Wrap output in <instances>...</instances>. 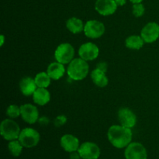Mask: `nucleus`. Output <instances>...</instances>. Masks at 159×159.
Here are the masks:
<instances>
[{"instance_id": "nucleus-11", "label": "nucleus", "mask_w": 159, "mask_h": 159, "mask_svg": "<svg viewBox=\"0 0 159 159\" xmlns=\"http://www.w3.org/2000/svg\"><path fill=\"white\" fill-rule=\"evenodd\" d=\"M21 116L25 122L34 124L39 120V111L37 107L30 103L23 104L20 106Z\"/></svg>"}, {"instance_id": "nucleus-17", "label": "nucleus", "mask_w": 159, "mask_h": 159, "mask_svg": "<svg viewBox=\"0 0 159 159\" xmlns=\"http://www.w3.org/2000/svg\"><path fill=\"white\" fill-rule=\"evenodd\" d=\"M33 99L37 105L44 106L51 99V94L46 88H37L33 94Z\"/></svg>"}, {"instance_id": "nucleus-27", "label": "nucleus", "mask_w": 159, "mask_h": 159, "mask_svg": "<svg viewBox=\"0 0 159 159\" xmlns=\"http://www.w3.org/2000/svg\"><path fill=\"white\" fill-rule=\"evenodd\" d=\"M70 158L71 159H80L81 158L80 155H79V152L76 151V152H73L70 153Z\"/></svg>"}, {"instance_id": "nucleus-8", "label": "nucleus", "mask_w": 159, "mask_h": 159, "mask_svg": "<svg viewBox=\"0 0 159 159\" xmlns=\"http://www.w3.org/2000/svg\"><path fill=\"white\" fill-rule=\"evenodd\" d=\"M78 152L82 159H98L101 153L99 146L90 141L82 143Z\"/></svg>"}, {"instance_id": "nucleus-10", "label": "nucleus", "mask_w": 159, "mask_h": 159, "mask_svg": "<svg viewBox=\"0 0 159 159\" xmlns=\"http://www.w3.org/2000/svg\"><path fill=\"white\" fill-rule=\"evenodd\" d=\"M99 54V49L95 43L88 42L83 43L79 49V55L85 61H93L97 58Z\"/></svg>"}, {"instance_id": "nucleus-9", "label": "nucleus", "mask_w": 159, "mask_h": 159, "mask_svg": "<svg viewBox=\"0 0 159 159\" xmlns=\"http://www.w3.org/2000/svg\"><path fill=\"white\" fill-rule=\"evenodd\" d=\"M141 36L144 43H152L155 42L159 37V24L155 22L147 23L141 30Z\"/></svg>"}, {"instance_id": "nucleus-4", "label": "nucleus", "mask_w": 159, "mask_h": 159, "mask_svg": "<svg viewBox=\"0 0 159 159\" xmlns=\"http://www.w3.org/2000/svg\"><path fill=\"white\" fill-rule=\"evenodd\" d=\"M40 134L35 129L26 127L21 130L18 140L23 146L26 148H31L38 144L40 141Z\"/></svg>"}, {"instance_id": "nucleus-29", "label": "nucleus", "mask_w": 159, "mask_h": 159, "mask_svg": "<svg viewBox=\"0 0 159 159\" xmlns=\"http://www.w3.org/2000/svg\"><path fill=\"white\" fill-rule=\"evenodd\" d=\"M133 4H135V3H141L143 0H130Z\"/></svg>"}, {"instance_id": "nucleus-18", "label": "nucleus", "mask_w": 159, "mask_h": 159, "mask_svg": "<svg viewBox=\"0 0 159 159\" xmlns=\"http://www.w3.org/2000/svg\"><path fill=\"white\" fill-rule=\"evenodd\" d=\"M91 78L95 85L100 88H104L109 83V80L107 76L106 75V72L102 71L99 68H96L91 73Z\"/></svg>"}, {"instance_id": "nucleus-7", "label": "nucleus", "mask_w": 159, "mask_h": 159, "mask_svg": "<svg viewBox=\"0 0 159 159\" xmlns=\"http://www.w3.org/2000/svg\"><path fill=\"white\" fill-rule=\"evenodd\" d=\"M126 159H148V152L141 143L131 142L125 149Z\"/></svg>"}, {"instance_id": "nucleus-6", "label": "nucleus", "mask_w": 159, "mask_h": 159, "mask_svg": "<svg viewBox=\"0 0 159 159\" xmlns=\"http://www.w3.org/2000/svg\"><path fill=\"white\" fill-rule=\"evenodd\" d=\"M106 30L103 23L98 20H89L84 26V33L87 37L97 39L102 37Z\"/></svg>"}, {"instance_id": "nucleus-22", "label": "nucleus", "mask_w": 159, "mask_h": 159, "mask_svg": "<svg viewBox=\"0 0 159 159\" xmlns=\"http://www.w3.org/2000/svg\"><path fill=\"white\" fill-rule=\"evenodd\" d=\"M23 144L20 143L19 140H12L9 141L8 144V148L11 155L14 157H19L22 153V151L23 148Z\"/></svg>"}, {"instance_id": "nucleus-30", "label": "nucleus", "mask_w": 159, "mask_h": 159, "mask_svg": "<svg viewBox=\"0 0 159 159\" xmlns=\"http://www.w3.org/2000/svg\"><path fill=\"white\" fill-rule=\"evenodd\" d=\"M4 35H1V46H2L3 43H4Z\"/></svg>"}, {"instance_id": "nucleus-26", "label": "nucleus", "mask_w": 159, "mask_h": 159, "mask_svg": "<svg viewBox=\"0 0 159 159\" xmlns=\"http://www.w3.org/2000/svg\"><path fill=\"white\" fill-rule=\"evenodd\" d=\"M96 68H99V69L102 70L104 72H107V65L105 63V62H100L96 66Z\"/></svg>"}, {"instance_id": "nucleus-25", "label": "nucleus", "mask_w": 159, "mask_h": 159, "mask_svg": "<svg viewBox=\"0 0 159 159\" xmlns=\"http://www.w3.org/2000/svg\"><path fill=\"white\" fill-rule=\"evenodd\" d=\"M67 118L66 116H64V115H61V116H58L54 120V125L56 127H61V126L64 125V124L66 123Z\"/></svg>"}, {"instance_id": "nucleus-12", "label": "nucleus", "mask_w": 159, "mask_h": 159, "mask_svg": "<svg viewBox=\"0 0 159 159\" xmlns=\"http://www.w3.org/2000/svg\"><path fill=\"white\" fill-rule=\"evenodd\" d=\"M118 120L120 125L132 128L137 124V116L130 109L123 107L118 111Z\"/></svg>"}, {"instance_id": "nucleus-2", "label": "nucleus", "mask_w": 159, "mask_h": 159, "mask_svg": "<svg viewBox=\"0 0 159 159\" xmlns=\"http://www.w3.org/2000/svg\"><path fill=\"white\" fill-rule=\"evenodd\" d=\"M89 67L86 61L81 58H75L69 63L67 69L68 77L74 81L83 80L88 75Z\"/></svg>"}, {"instance_id": "nucleus-28", "label": "nucleus", "mask_w": 159, "mask_h": 159, "mask_svg": "<svg viewBox=\"0 0 159 159\" xmlns=\"http://www.w3.org/2000/svg\"><path fill=\"white\" fill-rule=\"evenodd\" d=\"M115 2H116V3L117 4V6H123L126 4L127 0H115Z\"/></svg>"}, {"instance_id": "nucleus-1", "label": "nucleus", "mask_w": 159, "mask_h": 159, "mask_svg": "<svg viewBox=\"0 0 159 159\" xmlns=\"http://www.w3.org/2000/svg\"><path fill=\"white\" fill-rule=\"evenodd\" d=\"M107 137L113 147L121 149L127 148L131 143L133 133L131 128L122 125H113L109 128Z\"/></svg>"}, {"instance_id": "nucleus-20", "label": "nucleus", "mask_w": 159, "mask_h": 159, "mask_svg": "<svg viewBox=\"0 0 159 159\" xmlns=\"http://www.w3.org/2000/svg\"><path fill=\"white\" fill-rule=\"evenodd\" d=\"M144 41L141 36L131 35L126 39L125 45L131 50H140L144 45Z\"/></svg>"}, {"instance_id": "nucleus-19", "label": "nucleus", "mask_w": 159, "mask_h": 159, "mask_svg": "<svg viewBox=\"0 0 159 159\" xmlns=\"http://www.w3.org/2000/svg\"><path fill=\"white\" fill-rule=\"evenodd\" d=\"M84 26L82 20L77 17H71L66 22V27L68 30L72 34H79L82 31H84Z\"/></svg>"}, {"instance_id": "nucleus-5", "label": "nucleus", "mask_w": 159, "mask_h": 159, "mask_svg": "<svg viewBox=\"0 0 159 159\" xmlns=\"http://www.w3.org/2000/svg\"><path fill=\"white\" fill-rule=\"evenodd\" d=\"M75 49L71 43H63L57 46L54 51L56 61L65 65L69 64L74 59Z\"/></svg>"}, {"instance_id": "nucleus-3", "label": "nucleus", "mask_w": 159, "mask_h": 159, "mask_svg": "<svg viewBox=\"0 0 159 159\" xmlns=\"http://www.w3.org/2000/svg\"><path fill=\"white\" fill-rule=\"evenodd\" d=\"M21 132L19 124L12 119H6L0 124V133L6 141H12L19 138Z\"/></svg>"}, {"instance_id": "nucleus-21", "label": "nucleus", "mask_w": 159, "mask_h": 159, "mask_svg": "<svg viewBox=\"0 0 159 159\" xmlns=\"http://www.w3.org/2000/svg\"><path fill=\"white\" fill-rule=\"evenodd\" d=\"M51 77L44 71L39 72L34 78L37 88H48L51 84Z\"/></svg>"}, {"instance_id": "nucleus-15", "label": "nucleus", "mask_w": 159, "mask_h": 159, "mask_svg": "<svg viewBox=\"0 0 159 159\" xmlns=\"http://www.w3.org/2000/svg\"><path fill=\"white\" fill-rule=\"evenodd\" d=\"M20 89L23 95L29 96L34 94L37 86L34 79L31 77H24L20 82Z\"/></svg>"}, {"instance_id": "nucleus-14", "label": "nucleus", "mask_w": 159, "mask_h": 159, "mask_svg": "<svg viewBox=\"0 0 159 159\" xmlns=\"http://www.w3.org/2000/svg\"><path fill=\"white\" fill-rule=\"evenodd\" d=\"M61 147L67 152H76L80 147L79 140L72 134H65L61 138Z\"/></svg>"}, {"instance_id": "nucleus-23", "label": "nucleus", "mask_w": 159, "mask_h": 159, "mask_svg": "<svg viewBox=\"0 0 159 159\" xmlns=\"http://www.w3.org/2000/svg\"><path fill=\"white\" fill-rule=\"evenodd\" d=\"M6 114L11 119H15L17 118L19 116L21 115V110H20V107L15 105V104H12V105L9 106L6 110Z\"/></svg>"}, {"instance_id": "nucleus-16", "label": "nucleus", "mask_w": 159, "mask_h": 159, "mask_svg": "<svg viewBox=\"0 0 159 159\" xmlns=\"http://www.w3.org/2000/svg\"><path fill=\"white\" fill-rule=\"evenodd\" d=\"M65 72V68L64 67V65L58 61L50 64L47 69V73L48 74V75L51 77V79H54V80L60 79L64 75Z\"/></svg>"}, {"instance_id": "nucleus-24", "label": "nucleus", "mask_w": 159, "mask_h": 159, "mask_svg": "<svg viewBox=\"0 0 159 159\" xmlns=\"http://www.w3.org/2000/svg\"><path fill=\"white\" fill-rule=\"evenodd\" d=\"M145 8L142 3H135L133 5V14L135 17H141L144 14Z\"/></svg>"}, {"instance_id": "nucleus-13", "label": "nucleus", "mask_w": 159, "mask_h": 159, "mask_svg": "<svg viewBox=\"0 0 159 159\" xmlns=\"http://www.w3.org/2000/svg\"><path fill=\"white\" fill-rule=\"evenodd\" d=\"M115 0H96L95 9L102 16H110L114 13L117 9Z\"/></svg>"}]
</instances>
